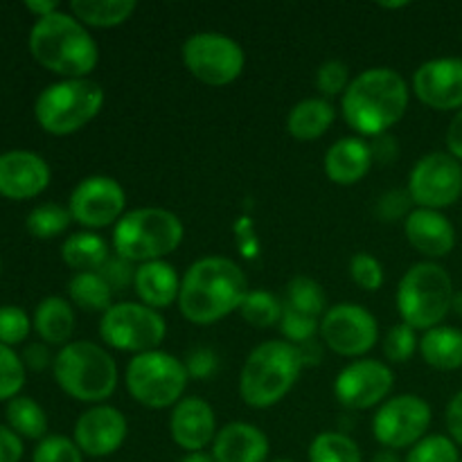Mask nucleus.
I'll list each match as a JSON object with an SVG mask.
<instances>
[{"label":"nucleus","mask_w":462,"mask_h":462,"mask_svg":"<svg viewBox=\"0 0 462 462\" xmlns=\"http://www.w3.org/2000/svg\"><path fill=\"white\" fill-rule=\"evenodd\" d=\"M248 291L246 273L237 262L219 255L201 257L180 278L179 310L189 323L212 325L239 311Z\"/></svg>","instance_id":"1"},{"label":"nucleus","mask_w":462,"mask_h":462,"mask_svg":"<svg viewBox=\"0 0 462 462\" xmlns=\"http://www.w3.org/2000/svg\"><path fill=\"white\" fill-rule=\"evenodd\" d=\"M411 90L395 68L359 72L341 97L343 120L359 135H386L409 108Z\"/></svg>","instance_id":"2"},{"label":"nucleus","mask_w":462,"mask_h":462,"mask_svg":"<svg viewBox=\"0 0 462 462\" xmlns=\"http://www.w3.org/2000/svg\"><path fill=\"white\" fill-rule=\"evenodd\" d=\"M30 52L41 66L63 79L88 77L99 61L97 41L88 27L61 9L32 25Z\"/></svg>","instance_id":"3"},{"label":"nucleus","mask_w":462,"mask_h":462,"mask_svg":"<svg viewBox=\"0 0 462 462\" xmlns=\"http://www.w3.org/2000/svg\"><path fill=\"white\" fill-rule=\"evenodd\" d=\"M305 368L300 347L289 341H264L251 350L239 374V395L251 409L280 404Z\"/></svg>","instance_id":"4"},{"label":"nucleus","mask_w":462,"mask_h":462,"mask_svg":"<svg viewBox=\"0 0 462 462\" xmlns=\"http://www.w3.org/2000/svg\"><path fill=\"white\" fill-rule=\"evenodd\" d=\"M54 382L68 397L84 404H104L117 388V364L106 347L72 341L52 361Z\"/></svg>","instance_id":"5"},{"label":"nucleus","mask_w":462,"mask_h":462,"mask_svg":"<svg viewBox=\"0 0 462 462\" xmlns=\"http://www.w3.org/2000/svg\"><path fill=\"white\" fill-rule=\"evenodd\" d=\"M183 221L165 208H135L125 212L113 230L116 255L144 264L165 260L183 242Z\"/></svg>","instance_id":"6"},{"label":"nucleus","mask_w":462,"mask_h":462,"mask_svg":"<svg viewBox=\"0 0 462 462\" xmlns=\"http://www.w3.org/2000/svg\"><path fill=\"white\" fill-rule=\"evenodd\" d=\"M454 296V282L445 266L436 262H418L402 275L395 302L402 323L415 332H429L447 319Z\"/></svg>","instance_id":"7"},{"label":"nucleus","mask_w":462,"mask_h":462,"mask_svg":"<svg viewBox=\"0 0 462 462\" xmlns=\"http://www.w3.org/2000/svg\"><path fill=\"white\" fill-rule=\"evenodd\" d=\"M104 99V88L90 77L54 81L36 97L34 117L48 134L70 135L97 117Z\"/></svg>","instance_id":"8"},{"label":"nucleus","mask_w":462,"mask_h":462,"mask_svg":"<svg viewBox=\"0 0 462 462\" xmlns=\"http://www.w3.org/2000/svg\"><path fill=\"white\" fill-rule=\"evenodd\" d=\"M189 374L183 361L165 350L135 355L125 373L129 395L147 409H174L188 388Z\"/></svg>","instance_id":"9"},{"label":"nucleus","mask_w":462,"mask_h":462,"mask_svg":"<svg viewBox=\"0 0 462 462\" xmlns=\"http://www.w3.org/2000/svg\"><path fill=\"white\" fill-rule=\"evenodd\" d=\"M167 337V323L161 311L143 302H113L99 320V338L108 347L131 355L161 350Z\"/></svg>","instance_id":"10"},{"label":"nucleus","mask_w":462,"mask_h":462,"mask_svg":"<svg viewBox=\"0 0 462 462\" xmlns=\"http://www.w3.org/2000/svg\"><path fill=\"white\" fill-rule=\"evenodd\" d=\"M183 63L206 86H228L246 68L244 48L221 32H197L183 43Z\"/></svg>","instance_id":"11"},{"label":"nucleus","mask_w":462,"mask_h":462,"mask_svg":"<svg viewBox=\"0 0 462 462\" xmlns=\"http://www.w3.org/2000/svg\"><path fill=\"white\" fill-rule=\"evenodd\" d=\"M431 406L420 395H395L383 402L373 418V436L383 449H411L431 427Z\"/></svg>","instance_id":"12"},{"label":"nucleus","mask_w":462,"mask_h":462,"mask_svg":"<svg viewBox=\"0 0 462 462\" xmlns=\"http://www.w3.org/2000/svg\"><path fill=\"white\" fill-rule=\"evenodd\" d=\"M409 194L418 208L442 210L462 197V165L449 152L420 158L409 174Z\"/></svg>","instance_id":"13"},{"label":"nucleus","mask_w":462,"mask_h":462,"mask_svg":"<svg viewBox=\"0 0 462 462\" xmlns=\"http://www.w3.org/2000/svg\"><path fill=\"white\" fill-rule=\"evenodd\" d=\"M320 338L337 355L359 359L377 346L379 323L364 305L338 302L320 319Z\"/></svg>","instance_id":"14"},{"label":"nucleus","mask_w":462,"mask_h":462,"mask_svg":"<svg viewBox=\"0 0 462 462\" xmlns=\"http://www.w3.org/2000/svg\"><path fill=\"white\" fill-rule=\"evenodd\" d=\"M126 192L113 176L95 174L86 176L84 180L75 185L70 194V210L72 221L88 230L106 228V226L117 224L125 217Z\"/></svg>","instance_id":"15"},{"label":"nucleus","mask_w":462,"mask_h":462,"mask_svg":"<svg viewBox=\"0 0 462 462\" xmlns=\"http://www.w3.org/2000/svg\"><path fill=\"white\" fill-rule=\"evenodd\" d=\"M395 386L391 365L377 359H356L334 379V395L338 404L350 411H368L383 404Z\"/></svg>","instance_id":"16"},{"label":"nucleus","mask_w":462,"mask_h":462,"mask_svg":"<svg viewBox=\"0 0 462 462\" xmlns=\"http://www.w3.org/2000/svg\"><path fill=\"white\" fill-rule=\"evenodd\" d=\"M129 424L120 409L108 404L90 406L75 422L72 440L88 458H106L125 445Z\"/></svg>","instance_id":"17"},{"label":"nucleus","mask_w":462,"mask_h":462,"mask_svg":"<svg viewBox=\"0 0 462 462\" xmlns=\"http://www.w3.org/2000/svg\"><path fill=\"white\" fill-rule=\"evenodd\" d=\"M413 93L436 111L462 108V59L442 57L424 61L413 75Z\"/></svg>","instance_id":"18"},{"label":"nucleus","mask_w":462,"mask_h":462,"mask_svg":"<svg viewBox=\"0 0 462 462\" xmlns=\"http://www.w3.org/2000/svg\"><path fill=\"white\" fill-rule=\"evenodd\" d=\"M52 171L39 153L14 149L0 153V197L12 201L34 199L50 185Z\"/></svg>","instance_id":"19"},{"label":"nucleus","mask_w":462,"mask_h":462,"mask_svg":"<svg viewBox=\"0 0 462 462\" xmlns=\"http://www.w3.org/2000/svg\"><path fill=\"white\" fill-rule=\"evenodd\" d=\"M215 409L201 397H183L171 409L170 436L183 451H206L217 438Z\"/></svg>","instance_id":"20"},{"label":"nucleus","mask_w":462,"mask_h":462,"mask_svg":"<svg viewBox=\"0 0 462 462\" xmlns=\"http://www.w3.org/2000/svg\"><path fill=\"white\" fill-rule=\"evenodd\" d=\"M404 235L411 246L424 257H445L456 246V228L440 210L418 208L404 221Z\"/></svg>","instance_id":"21"},{"label":"nucleus","mask_w":462,"mask_h":462,"mask_svg":"<svg viewBox=\"0 0 462 462\" xmlns=\"http://www.w3.org/2000/svg\"><path fill=\"white\" fill-rule=\"evenodd\" d=\"M271 442L260 427L248 422H230L219 429L212 442L215 462H266Z\"/></svg>","instance_id":"22"},{"label":"nucleus","mask_w":462,"mask_h":462,"mask_svg":"<svg viewBox=\"0 0 462 462\" xmlns=\"http://www.w3.org/2000/svg\"><path fill=\"white\" fill-rule=\"evenodd\" d=\"M374 156L370 143H365L359 135H347V138L337 140L325 153V174L332 183L350 188L356 185L373 167Z\"/></svg>","instance_id":"23"},{"label":"nucleus","mask_w":462,"mask_h":462,"mask_svg":"<svg viewBox=\"0 0 462 462\" xmlns=\"http://www.w3.org/2000/svg\"><path fill=\"white\" fill-rule=\"evenodd\" d=\"M134 291L140 302L161 311L179 302L180 278L174 266L165 260L144 262L135 269Z\"/></svg>","instance_id":"24"},{"label":"nucleus","mask_w":462,"mask_h":462,"mask_svg":"<svg viewBox=\"0 0 462 462\" xmlns=\"http://www.w3.org/2000/svg\"><path fill=\"white\" fill-rule=\"evenodd\" d=\"M337 120V108L325 97H307L293 104L287 116V131L291 138L310 143L319 140L329 131V126Z\"/></svg>","instance_id":"25"},{"label":"nucleus","mask_w":462,"mask_h":462,"mask_svg":"<svg viewBox=\"0 0 462 462\" xmlns=\"http://www.w3.org/2000/svg\"><path fill=\"white\" fill-rule=\"evenodd\" d=\"M36 334L48 346H68L72 332H75V310L70 302L61 296H48L39 302L34 311Z\"/></svg>","instance_id":"26"},{"label":"nucleus","mask_w":462,"mask_h":462,"mask_svg":"<svg viewBox=\"0 0 462 462\" xmlns=\"http://www.w3.org/2000/svg\"><path fill=\"white\" fill-rule=\"evenodd\" d=\"M111 257L108 244L102 235L93 230H79L63 239L61 260L77 273H93L104 266V262Z\"/></svg>","instance_id":"27"},{"label":"nucleus","mask_w":462,"mask_h":462,"mask_svg":"<svg viewBox=\"0 0 462 462\" xmlns=\"http://www.w3.org/2000/svg\"><path fill=\"white\" fill-rule=\"evenodd\" d=\"M420 355L427 361V365L436 370H458L462 368V332L447 325L424 332L420 338Z\"/></svg>","instance_id":"28"},{"label":"nucleus","mask_w":462,"mask_h":462,"mask_svg":"<svg viewBox=\"0 0 462 462\" xmlns=\"http://www.w3.org/2000/svg\"><path fill=\"white\" fill-rule=\"evenodd\" d=\"M138 9L135 0H72L70 14L86 27H117Z\"/></svg>","instance_id":"29"},{"label":"nucleus","mask_w":462,"mask_h":462,"mask_svg":"<svg viewBox=\"0 0 462 462\" xmlns=\"http://www.w3.org/2000/svg\"><path fill=\"white\" fill-rule=\"evenodd\" d=\"M5 418H7L9 429L18 438L39 442L48 438V415H45L43 406L32 400V397L18 395L9 400L7 409H5Z\"/></svg>","instance_id":"30"},{"label":"nucleus","mask_w":462,"mask_h":462,"mask_svg":"<svg viewBox=\"0 0 462 462\" xmlns=\"http://www.w3.org/2000/svg\"><path fill=\"white\" fill-rule=\"evenodd\" d=\"M68 296L72 305L84 311H99L104 314L113 307V289L106 280L93 271V273H75L68 282Z\"/></svg>","instance_id":"31"},{"label":"nucleus","mask_w":462,"mask_h":462,"mask_svg":"<svg viewBox=\"0 0 462 462\" xmlns=\"http://www.w3.org/2000/svg\"><path fill=\"white\" fill-rule=\"evenodd\" d=\"M282 305L293 311H300V314L323 319V314L328 311V298H325L323 287L314 278L296 275L289 280L287 289H284Z\"/></svg>","instance_id":"32"},{"label":"nucleus","mask_w":462,"mask_h":462,"mask_svg":"<svg viewBox=\"0 0 462 462\" xmlns=\"http://www.w3.org/2000/svg\"><path fill=\"white\" fill-rule=\"evenodd\" d=\"M310 462H364V456L347 433L323 431L311 440Z\"/></svg>","instance_id":"33"},{"label":"nucleus","mask_w":462,"mask_h":462,"mask_svg":"<svg viewBox=\"0 0 462 462\" xmlns=\"http://www.w3.org/2000/svg\"><path fill=\"white\" fill-rule=\"evenodd\" d=\"M239 314L253 328H273L282 320V300L275 293L264 291V289H253L244 298Z\"/></svg>","instance_id":"34"},{"label":"nucleus","mask_w":462,"mask_h":462,"mask_svg":"<svg viewBox=\"0 0 462 462\" xmlns=\"http://www.w3.org/2000/svg\"><path fill=\"white\" fill-rule=\"evenodd\" d=\"M72 215L59 203H41L27 215L25 228L36 239H54L70 228Z\"/></svg>","instance_id":"35"},{"label":"nucleus","mask_w":462,"mask_h":462,"mask_svg":"<svg viewBox=\"0 0 462 462\" xmlns=\"http://www.w3.org/2000/svg\"><path fill=\"white\" fill-rule=\"evenodd\" d=\"M404 462H460L458 445L447 436H427L411 447Z\"/></svg>","instance_id":"36"},{"label":"nucleus","mask_w":462,"mask_h":462,"mask_svg":"<svg viewBox=\"0 0 462 462\" xmlns=\"http://www.w3.org/2000/svg\"><path fill=\"white\" fill-rule=\"evenodd\" d=\"M25 386V365L9 346L0 343V402L14 400Z\"/></svg>","instance_id":"37"},{"label":"nucleus","mask_w":462,"mask_h":462,"mask_svg":"<svg viewBox=\"0 0 462 462\" xmlns=\"http://www.w3.org/2000/svg\"><path fill=\"white\" fill-rule=\"evenodd\" d=\"M278 328L282 332L284 341L300 347L314 341L316 332H320V319L300 314V311H293L282 305V320H280Z\"/></svg>","instance_id":"38"},{"label":"nucleus","mask_w":462,"mask_h":462,"mask_svg":"<svg viewBox=\"0 0 462 462\" xmlns=\"http://www.w3.org/2000/svg\"><path fill=\"white\" fill-rule=\"evenodd\" d=\"M418 350V334H415V329L409 328L406 323L393 325L386 332V338H383V356H386L391 364H406Z\"/></svg>","instance_id":"39"},{"label":"nucleus","mask_w":462,"mask_h":462,"mask_svg":"<svg viewBox=\"0 0 462 462\" xmlns=\"http://www.w3.org/2000/svg\"><path fill=\"white\" fill-rule=\"evenodd\" d=\"M32 320L25 310L16 305H3L0 307V343L3 346H18L25 341L32 332Z\"/></svg>","instance_id":"40"},{"label":"nucleus","mask_w":462,"mask_h":462,"mask_svg":"<svg viewBox=\"0 0 462 462\" xmlns=\"http://www.w3.org/2000/svg\"><path fill=\"white\" fill-rule=\"evenodd\" d=\"M350 81V68H347V63L338 61V59H329V61L320 63V68L316 70V88L320 90L325 99L337 97V95L343 97Z\"/></svg>","instance_id":"41"},{"label":"nucleus","mask_w":462,"mask_h":462,"mask_svg":"<svg viewBox=\"0 0 462 462\" xmlns=\"http://www.w3.org/2000/svg\"><path fill=\"white\" fill-rule=\"evenodd\" d=\"M350 278L364 291H379L386 280L382 262L370 253H356L350 260Z\"/></svg>","instance_id":"42"},{"label":"nucleus","mask_w":462,"mask_h":462,"mask_svg":"<svg viewBox=\"0 0 462 462\" xmlns=\"http://www.w3.org/2000/svg\"><path fill=\"white\" fill-rule=\"evenodd\" d=\"M32 462H84V454L70 438L48 436L36 445Z\"/></svg>","instance_id":"43"},{"label":"nucleus","mask_w":462,"mask_h":462,"mask_svg":"<svg viewBox=\"0 0 462 462\" xmlns=\"http://www.w3.org/2000/svg\"><path fill=\"white\" fill-rule=\"evenodd\" d=\"M411 206H413V199H411L409 189H388L379 197L377 206H374V212L382 221L386 224H393V221H400L411 215Z\"/></svg>","instance_id":"44"},{"label":"nucleus","mask_w":462,"mask_h":462,"mask_svg":"<svg viewBox=\"0 0 462 462\" xmlns=\"http://www.w3.org/2000/svg\"><path fill=\"white\" fill-rule=\"evenodd\" d=\"M135 269H138V266H135L134 262L125 260V257H120L113 253V255L104 262V266L97 271V273L106 280L108 287L113 289V293H117V291H122V289L129 287V284L134 287Z\"/></svg>","instance_id":"45"},{"label":"nucleus","mask_w":462,"mask_h":462,"mask_svg":"<svg viewBox=\"0 0 462 462\" xmlns=\"http://www.w3.org/2000/svg\"><path fill=\"white\" fill-rule=\"evenodd\" d=\"M188 374L194 379H208L217 370V356L212 355L210 350H194L192 355L188 356Z\"/></svg>","instance_id":"46"},{"label":"nucleus","mask_w":462,"mask_h":462,"mask_svg":"<svg viewBox=\"0 0 462 462\" xmlns=\"http://www.w3.org/2000/svg\"><path fill=\"white\" fill-rule=\"evenodd\" d=\"M23 458V438L9 427L0 424V462H21Z\"/></svg>","instance_id":"47"},{"label":"nucleus","mask_w":462,"mask_h":462,"mask_svg":"<svg viewBox=\"0 0 462 462\" xmlns=\"http://www.w3.org/2000/svg\"><path fill=\"white\" fill-rule=\"evenodd\" d=\"M23 365L30 370H34V373H41V370H45L48 365H52V356H50V350H48V343H30V346L25 347V352H23Z\"/></svg>","instance_id":"48"},{"label":"nucleus","mask_w":462,"mask_h":462,"mask_svg":"<svg viewBox=\"0 0 462 462\" xmlns=\"http://www.w3.org/2000/svg\"><path fill=\"white\" fill-rule=\"evenodd\" d=\"M447 429L456 445L462 447V391L456 393L454 400L447 406Z\"/></svg>","instance_id":"49"},{"label":"nucleus","mask_w":462,"mask_h":462,"mask_svg":"<svg viewBox=\"0 0 462 462\" xmlns=\"http://www.w3.org/2000/svg\"><path fill=\"white\" fill-rule=\"evenodd\" d=\"M447 149L454 158L462 161V108L454 116L449 129H447Z\"/></svg>","instance_id":"50"},{"label":"nucleus","mask_w":462,"mask_h":462,"mask_svg":"<svg viewBox=\"0 0 462 462\" xmlns=\"http://www.w3.org/2000/svg\"><path fill=\"white\" fill-rule=\"evenodd\" d=\"M25 7L32 14H36V18H45L50 14L59 12V3H54V0H27Z\"/></svg>","instance_id":"51"},{"label":"nucleus","mask_w":462,"mask_h":462,"mask_svg":"<svg viewBox=\"0 0 462 462\" xmlns=\"http://www.w3.org/2000/svg\"><path fill=\"white\" fill-rule=\"evenodd\" d=\"M370 462H404L400 458V454H397V451H393V449H382V451H377V454L373 456V460Z\"/></svg>","instance_id":"52"},{"label":"nucleus","mask_w":462,"mask_h":462,"mask_svg":"<svg viewBox=\"0 0 462 462\" xmlns=\"http://www.w3.org/2000/svg\"><path fill=\"white\" fill-rule=\"evenodd\" d=\"M179 462H215V458L208 451H192V454H185Z\"/></svg>","instance_id":"53"},{"label":"nucleus","mask_w":462,"mask_h":462,"mask_svg":"<svg viewBox=\"0 0 462 462\" xmlns=\"http://www.w3.org/2000/svg\"><path fill=\"white\" fill-rule=\"evenodd\" d=\"M451 310H454L456 314L462 316V293H456V296H454V305H451Z\"/></svg>","instance_id":"54"},{"label":"nucleus","mask_w":462,"mask_h":462,"mask_svg":"<svg viewBox=\"0 0 462 462\" xmlns=\"http://www.w3.org/2000/svg\"><path fill=\"white\" fill-rule=\"evenodd\" d=\"M409 3H382V7H388V9H400V7H406Z\"/></svg>","instance_id":"55"},{"label":"nucleus","mask_w":462,"mask_h":462,"mask_svg":"<svg viewBox=\"0 0 462 462\" xmlns=\"http://www.w3.org/2000/svg\"><path fill=\"white\" fill-rule=\"evenodd\" d=\"M271 462H296V460H291V458H278V460H271Z\"/></svg>","instance_id":"56"},{"label":"nucleus","mask_w":462,"mask_h":462,"mask_svg":"<svg viewBox=\"0 0 462 462\" xmlns=\"http://www.w3.org/2000/svg\"><path fill=\"white\" fill-rule=\"evenodd\" d=\"M0 269H3V260H0Z\"/></svg>","instance_id":"57"},{"label":"nucleus","mask_w":462,"mask_h":462,"mask_svg":"<svg viewBox=\"0 0 462 462\" xmlns=\"http://www.w3.org/2000/svg\"><path fill=\"white\" fill-rule=\"evenodd\" d=\"M460 462H462V458H460Z\"/></svg>","instance_id":"58"}]
</instances>
